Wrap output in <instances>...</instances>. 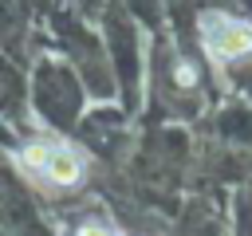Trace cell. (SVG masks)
<instances>
[{"instance_id":"3957f363","label":"cell","mask_w":252,"mask_h":236,"mask_svg":"<svg viewBox=\"0 0 252 236\" xmlns=\"http://www.w3.org/2000/svg\"><path fill=\"white\" fill-rule=\"evenodd\" d=\"M177 83H181V87H193V83H197V67H193V63H177Z\"/></svg>"},{"instance_id":"277c9868","label":"cell","mask_w":252,"mask_h":236,"mask_svg":"<svg viewBox=\"0 0 252 236\" xmlns=\"http://www.w3.org/2000/svg\"><path fill=\"white\" fill-rule=\"evenodd\" d=\"M79 236H110V232L98 228V224H87V228H79Z\"/></svg>"},{"instance_id":"6da1fadb","label":"cell","mask_w":252,"mask_h":236,"mask_svg":"<svg viewBox=\"0 0 252 236\" xmlns=\"http://www.w3.org/2000/svg\"><path fill=\"white\" fill-rule=\"evenodd\" d=\"M201 39H205L209 55H217V59H240L252 51V28L244 20H232L220 12L201 16Z\"/></svg>"},{"instance_id":"7a4b0ae2","label":"cell","mask_w":252,"mask_h":236,"mask_svg":"<svg viewBox=\"0 0 252 236\" xmlns=\"http://www.w3.org/2000/svg\"><path fill=\"white\" fill-rule=\"evenodd\" d=\"M24 165L35 169V173H43L51 185H79L83 173H87V165H83V157L75 149H67V146H43V142H35V146L24 149Z\"/></svg>"}]
</instances>
